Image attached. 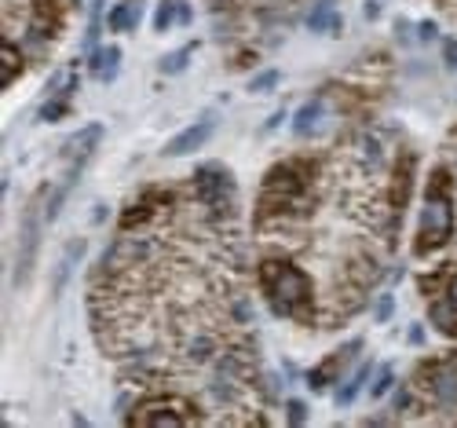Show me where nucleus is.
<instances>
[{
    "instance_id": "nucleus-1",
    "label": "nucleus",
    "mask_w": 457,
    "mask_h": 428,
    "mask_svg": "<svg viewBox=\"0 0 457 428\" xmlns=\"http://www.w3.org/2000/svg\"><path fill=\"white\" fill-rule=\"evenodd\" d=\"M319 202V162L315 158H286L268 169L256 194V227L268 220L308 216Z\"/></svg>"
},
{
    "instance_id": "nucleus-2",
    "label": "nucleus",
    "mask_w": 457,
    "mask_h": 428,
    "mask_svg": "<svg viewBox=\"0 0 457 428\" xmlns=\"http://www.w3.org/2000/svg\"><path fill=\"white\" fill-rule=\"evenodd\" d=\"M260 290L268 300L271 315L312 326L319 315V300H315V282L303 267H296L293 260L282 256H268L260 260Z\"/></svg>"
},
{
    "instance_id": "nucleus-3",
    "label": "nucleus",
    "mask_w": 457,
    "mask_h": 428,
    "mask_svg": "<svg viewBox=\"0 0 457 428\" xmlns=\"http://www.w3.org/2000/svg\"><path fill=\"white\" fill-rule=\"evenodd\" d=\"M453 239V176L446 165H436L428 183H425V202L417 213V235H413V253L432 256Z\"/></svg>"
},
{
    "instance_id": "nucleus-4",
    "label": "nucleus",
    "mask_w": 457,
    "mask_h": 428,
    "mask_svg": "<svg viewBox=\"0 0 457 428\" xmlns=\"http://www.w3.org/2000/svg\"><path fill=\"white\" fill-rule=\"evenodd\" d=\"M417 290L428 300V323L436 326V333L457 340V264H446V267H436L432 275H421Z\"/></svg>"
},
{
    "instance_id": "nucleus-5",
    "label": "nucleus",
    "mask_w": 457,
    "mask_h": 428,
    "mask_svg": "<svg viewBox=\"0 0 457 428\" xmlns=\"http://www.w3.org/2000/svg\"><path fill=\"white\" fill-rule=\"evenodd\" d=\"M125 421L132 428H179V424H202V414L183 396H150L136 403V410Z\"/></svg>"
},
{
    "instance_id": "nucleus-6",
    "label": "nucleus",
    "mask_w": 457,
    "mask_h": 428,
    "mask_svg": "<svg viewBox=\"0 0 457 428\" xmlns=\"http://www.w3.org/2000/svg\"><path fill=\"white\" fill-rule=\"evenodd\" d=\"M195 190H198V202L202 206H209V213L216 216V220H223V216H231L235 213V176L227 172L223 165H202L198 172H195Z\"/></svg>"
},
{
    "instance_id": "nucleus-7",
    "label": "nucleus",
    "mask_w": 457,
    "mask_h": 428,
    "mask_svg": "<svg viewBox=\"0 0 457 428\" xmlns=\"http://www.w3.org/2000/svg\"><path fill=\"white\" fill-rule=\"evenodd\" d=\"M52 187H41L33 194V202L22 216V242H19V271H15V282L22 286L26 282V271L33 267V256H37V242H41V202L48 198Z\"/></svg>"
},
{
    "instance_id": "nucleus-8",
    "label": "nucleus",
    "mask_w": 457,
    "mask_h": 428,
    "mask_svg": "<svg viewBox=\"0 0 457 428\" xmlns=\"http://www.w3.org/2000/svg\"><path fill=\"white\" fill-rule=\"evenodd\" d=\"M362 352V337H355V340H348L345 348H337V352L329 356V359H322L312 373H308V388L312 392H326V388H333L340 377H345V370L355 363V356Z\"/></svg>"
},
{
    "instance_id": "nucleus-9",
    "label": "nucleus",
    "mask_w": 457,
    "mask_h": 428,
    "mask_svg": "<svg viewBox=\"0 0 457 428\" xmlns=\"http://www.w3.org/2000/svg\"><path fill=\"white\" fill-rule=\"evenodd\" d=\"M99 139H103V125H85L81 132H73V136L66 139V150H62V158L70 162L66 187L78 183V176H81V169L88 165V158H92V150H96Z\"/></svg>"
},
{
    "instance_id": "nucleus-10",
    "label": "nucleus",
    "mask_w": 457,
    "mask_h": 428,
    "mask_svg": "<svg viewBox=\"0 0 457 428\" xmlns=\"http://www.w3.org/2000/svg\"><path fill=\"white\" fill-rule=\"evenodd\" d=\"M62 19H66V0H33V15H29L33 37L52 41V37L62 33Z\"/></svg>"
},
{
    "instance_id": "nucleus-11",
    "label": "nucleus",
    "mask_w": 457,
    "mask_h": 428,
    "mask_svg": "<svg viewBox=\"0 0 457 428\" xmlns=\"http://www.w3.org/2000/svg\"><path fill=\"white\" fill-rule=\"evenodd\" d=\"M326 125H329V106L322 99H308L293 113V136L296 139H315L326 132Z\"/></svg>"
},
{
    "instance_id": "nucleus-12",
    "label": "nucleus",
    "mask_w": 457,
    "mask_h": 428,
    "mask_svg": "<svg viewBox=\"0 0 457 428\" xmlns=\"http://www.w3.org/2000/svg\"><path fill=\"white\" fill-rule=\"evenodd\" d=\"M212 129H216V118H212V113H205L202 122H195L190 129H183L179 136H172L162 154H165V158H183V154H195L198 147H205V139L212 136Z\"/></svg>"
},
{
    "instance_id": "nucleus-13",
    "label": "nucleus",
    "mask_w": 457,
    "mask_h": 428,
    "mask_svg": "<svg viewBox=\"0 0 457 428\" xmlns=\"http://www.w3.org/2000/svg\"><path fill=\"white\" fill-rule=\"evenodd\" d=\"M172 202H176V194H172V190H162V187H158V190H146L132 209L121 213V231H136L139 223L154 220V213H158L162 206H172Z\"/></svg>"
},
{
    "instance_id": "nucleus-14",
    "label": "nucleus",
    "mask_w": 457,
    "mask_h": 428,
    "mask_svg": "<svg viewBox=\"0 0 457 428\" xmlns=\"http://www.w3.org/2000/svg\"><path fill=\"white\" fill-rule=\"evenodd\" d=\"M413 165H417V154L413 150H403L399 154V162L392 169V190H388V202L395 213L406 209V198H410V190H413Z\"/></svg>"
},
{
    "instance_id": "nucleus-15",
    "label": "nucleus",
    "mask_w": 457,
    "mask_h": 428,
    "mask_svg": "<svg viewBox=\"0 0 457 428\" xmlns=\"http://www.w3.org/2000/svg\"><path fill=\"white\" fill-rule=\"evenodd\" d=\"M118 70H121V48H118V45L96 48V52H92V59H88V73L96 77V81L110 85L113 77H118Z\"/></svg>"
},
{
    "instance_id": "nucleus-16",
    "label": "nucleus",
    "mask_w": 457,
    "mask_h": 428,
    "mask_svg": "<svg viewBox=\"0 0 457 428\" xmlns=\"http://www.w3.org/2000/svg\"><path fill=\"white\" fill-rule=\"evenodd\" d=\"M139 19H143V4H139V0H121L118 8H110V15H106V29H113V33H129V29L139 26Z\"/></svg>"
},
{
    "instance_id": "nucleus-17",
    "label": "nucleus",
    "mask_w": 457,
    "mask_h": 428,
    "mask_svg": "<svg viewBox=\"0 0 457 428\" xmlns=\"http://www.w3.org/2000/svg\"><path fill=\"white\" fill-rule=\"evenodd\" d=\"M340 26H345V22H340L333 0H319L315 12L308 15V29H315V33H333V37H340Z\"/></svg>"
},
{
    "instance_id": "nucleus-18",
    "label": "nucleus",
    "mask_w": 457,
    "mask_h": 428,
    "mask_svg": "<svg viewBox=\"0 0 457 428\" xmlns=\"http://www.w3.org/2000/svg\"><path fill=\"white\" fill-rule=\"evenodd\" d=\"M370 373H373V366H370V363H362V366H359L345 384H340V388H337V396H333V399H337V407H352V403L359 399V392H362V384H366V377H370Z\"/></svg>"
},
{
    "instance_id": "nucleus-19",
    "label": "nucleus",
    "mask_w": 457,
    "mask_h": 428,
    "mask_svg": "<svg viewBox=\"0 0 457 428\" xmlns=\"http://www.w3.org/2000/svg\"><path fill=\"white\" fill-rule=\"evenodd\" d=\"M4 88H12L15 85V77L22 73V52H19V45L15 41H4Z\"/></svg>"
},
{
    "instance_id": "nucleus-20",
    "label": "nucleus",
    "mask_w": 457,
    "mask_h": 428,
    "mask_svg": "<svg viewBox=\"0 0 457 428\" xmlns=\"http://www.w3.org/2000/svg\"><path fill=\"white\" fill-rule=\"evenodd\" d=\"M73 88H78V85H70L62 96H55V99H48V103L41 106V122H59V118H62V113L70 110V96H73Z\"/></svg>"
},
{
    "instance_id": "nucleus-21",
    "label": "nucleus",
    "mask_w": 457,
    "mask_h": 428,
    "mask_svg": "<svg viewBox=\"0 0 457 428\" xmlns=\"http://www.w3.org/2000/svg\"><path fill=\"white\" fill-rule=\"evenodd\" d=\"M172 22H179V0H162L154 12V33H165Z\"/></svg>"
},
{
    "instance_id": "nucleus-22",
    "label": "nucleus",
    "mask_w": 457,
    "mask_h": 428,
    "mask_svg": "<svg viewBox=\"0 0 457 428\" xmlns=\"http://www.w3.org/2000/svg\"><path fill=\"white\" fill-rule=\"evenodd\" d=\"M198 45H187V48H179V52H169L162 63H158V70L162 73H179V70H187V63H190V52H195Z\"/></svg>"
},
{
    "instance_id": "nucleus-23",
    "label": "nucleus",
    "mask_w": 457,
    "mask_h": 428,
    "mask_svg": "<svg viewBox=\"0 0 457 428\" xmlns=\"http://www.w3.org/2000/svg\"><path fill=\"white\" fill-rule=\"evenodd\" d=\"M278 81H282L278 70H263V73H256L253 81H249V92H253V96H263V92H271Z\"/></svg>"
},
{
    "instance_id": "nucleus-24",
    "label": "nucleus",
    "mask_w": 457,
    "mask_h": 428,
    "mask_svg": "<svg viewBox=\"0 0 457 428\" xmlns=\"http://www.w3.org/2000/svg\"><path fill=\"white\" fill-rule=\"evenodd\" d=\"M392 381H395L392 366H380V370H377V381H373V388H370V396H373V399H385V396L392 392Z\"/></svg>"
},
{
    "instance_id": "nucleus-25",
    "label": "nucleus",
    "mask_w": 457,
    "mask_h": 428,
    "mask_svg": "<svg viewBox=\"0 0 457 428\" xmlns=\"http://www.w3.org/2000/svg\"><path fill=\"white\" fill-rule=\"evenodd\" d=\"M289 414H286V421L289 424H303L308 421V403H300V399H289V407H286Z\"/></svg>"
},
{
    "instance_id": "nucleus-26",
    "label": "nucleus",
    "mask_w": 457,
    "mask_h": 428,
    "mask_svg": "<svg viewBox=\"0 0 457 428\" xmlns=\"http://www.w3.org/2000/svg\"><path fill=\"white\" fill-rule=\"evenodd\" d=\"M392 311H395V297L385 293V297L377 300V323H388V319H392Z\"/></svg>"
},
{
    "instance_id": "nucleus-27",
    "label": "nucleus",
    "mask_w": 457,
    "mask_h": 428,
    "mask_svg": "<svg viewBox=\"0 0 457 428\" xmlns=\"http://www.w3.org/2000/svg\"><path fill=\"white\" fill-rule=\"evenodd\" d=\"M443 59H446V70L457 73V41L450 37V41H443Z\"/></svg>"
},
{
    "instance_id": "nucleus-28",
    "label": "nucleus",
    "mask_w": 457,
    "mask_h": 428,
    "mask_svg": "<svg viewBox=\"0 0 457 428\" xmlns=\"http://www.w3.org/2000/svg\"><path fill=\"white\" fill-rule=\"evenodd\" d=\"M417 29H421V41H436V22H421Z\"/></svg>"
},
{
    "instance_id": "nucleus-29",
    "label": "nucleus",
    "mask_w": 457,
    "mask_h": 428,
    "mask_svg": "<svg viewBox=\"0 0 457 428\" xmlns=\"http://www.w3.org/2000/svg\"><path fill=\"white\" fill-rule=\"evenodd\" d=\"M282 118H286V110H278V113H275V118H271L268 125H263V132H275V129L282 125Z\"/></svg>"
},
{
    "instance_id": "nucleus-30",
    "label": "nucleus",
    "mask_w": 457,
    "mask_h": 428,
    "mask_svg": "<svg viewBox=\"0 0 457 428\" xmlns=\"http://www.w3.org/2000/svg\"><path fill=\"white\" fill-rule=\"evenodd\" d=\"M212 12H223V8H235V0H209Z\"/></svg>"
},
{
    "instance_id": "nucleus-31",
    "label": "nucleus",
    "mask_w": 457,
    "mask_h": 428,
    "mask_svg": "<svg viewBox=\"0 0 457 428\" xmlns=\"http://www.w3.org/2000/svg\"><path fill=\"white\" fill-rule=\"evenodd\" d=\"M410 340H413V344H421V340H425V333H421V326H413V330H410Z\"/></svg>"
}]
</instances>
